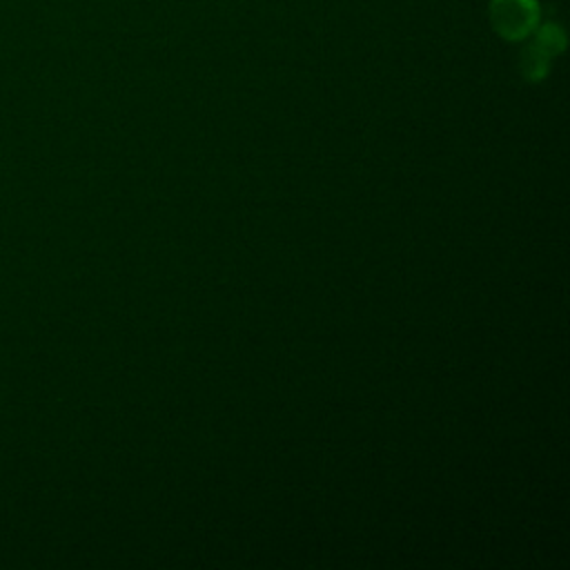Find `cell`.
<instances>
[{
	"mask_svg": "<svg viewBox=\"0 0 570 570\" xmlns=\"http://www.w3.org/2000/svg\"><path fill=\"white\" fill-rule=\"evenodd\" d=\"M490 22L503 40H525L541 22L539 0H490Z\"/></svg>",
	"mask_w": 570,
	"mask_h": 570,
	"instance_id": "1",
	"label": "cell"
},
{
	"mask_svg": "<svg viewBox=\"0 0 570 570\" xmlns=\"http://www.w3.org/2000/svg\"><path fill=\"white\" fill-rule=\"evenodd\" d=\"M550 60L552 56H548L541 47H537L532 40L525 45V49L521 51V73L525 76V80L530 82H539L548 76L550 71Z\"/></svg>",
	"mask_w": 570,
	"mask_h": 570,
	"instance_id": "2",
	"label": "cell"
},
{
	"mask_svg": "<svg viewBox=\"0 0 570 570\" xmlns=\"http://www.w3.org/2000/svg\"><path fill=\"white\" fill-rule=\"evenodd\" d=\"M532 42L537 47H541L548 56H559L566 49V33L557 22H548V24H539L532 33Z\"/></svg>",
	"mask_w": 570,
	"mask_h": 570,
	"instance_id": "3",
	"label": "cell"
}]
</instances>
